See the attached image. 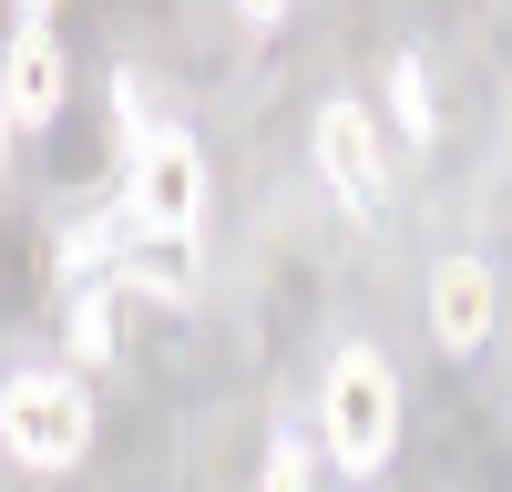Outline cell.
Here are the masks:
<instances>
[{
  "label": "cell",
  "instance_id": "obj_1",
  "mask_svg": "<svg viewBox=\"0 0 512 492\" xmlns=\"http://www.w3.org/2000/svg\"><path fill=\"white\" fill-rule=\"evenodd\" d=\"M318 431H328V462L369 482L390 472V441H400V380L379 349H338L328 359V390H318Z\"/></svg>",
  "mask_w": 512,
  "mask_h": 492
},
{
  "label": "cell",
  "instance_id": "obj_2",
  "mask_svg": "<svg viewBox=\"0 0 512 492\" xmlns=\"http://www.w3.org/2000/svg\"><path fill=\"white\" fill-rule=\"evenodd\" d=\"M0 451L31 472H72L93 451V400H82V369H11L0 380Z\"/></svg>",
  "mask_w": 512,
  "mask_h": 492
},
{
  "label": "cell",
  "instance_id": "obj_3",
  "mask_svg": "<svg viewBox=\"0 0 512 492\" xmlns=\"http://www.w3.org/2000/svg\"><path fill=\"white\" fill-rule=\"evenodd\" d=\"M123 216L154 226V236H195L205 226V154H195L185 123H164V134H144L123 154Z\"/></svg>",
  "mask_w": 512,
  "mask_h": 492
},
{
  "label": "cell",
  "instance_id": "obj_4",
  "mask_svg": "<svg viewBox=\"0 0 512 492\" xmlns=\"http://www.w3.org/2000/svg\"><path fill=\"white\" fill-rule=\"evenodd\" d=\"M308 144H318V164H328V195L349 205V216H369V226L390 216V154H379V134H369V113H359V103H328Z\"/></svg>",
  "mask_w": 512,
  "mask_h": 492
},
{
  "label": "cell",
  "instance_id": "obj_5",
  "mask_svg": "<svg viewBox=\"0 0 512 492\" xmlns=\"http://www.w3.org/2000/svg\"><path fill=\"white\" fill-rule=\"evenodd\" d=\"M72 93V52L52 41V21H21L11 52H0V103H11V123H52Z\"/></svg>",
  "mask_w": 512,
  "mask_h": 492
},
{
  "label": "cell",
  "instance_id": "obj_6",
  "mask_svg": "<svg viewBox=\"0 0 512 492\" xmlns=\"http://www.w3.org/2000/svg\"><path fill=\"white\" fill-rule=\"evenodd\" d=\"M431 339H441L451 359H472V349L492 339V267H482V257H441V267H431Z\"/></svg>",
  "mask_w": 512,
  "mask_h": 492
},
{
  "label": "cell",
  "instance_id": "obj_7",
  "mask_svg": "<svg viewBox=\"0 0 512 492\" xmlns=\"http://www.w3.org/2000/svg\"><path fill=\"white\" fill-rule=\"evenodd\" d=\"M195 236H154V226H134L123 216V236H113V287H144V298H164V308H185L195 298V257H185Z\"/></svg>",
  "mask_w": 512,
  "mask_h": 492
},
{
  "label": "cell",
  "instance_id": "obj_8",
  "mask_svg": "<svg viewBox=\"0 0 512 492\" xmlns=\"http://www.w3.org/2000/svg\"><path fill=\"white\" fill-rule=\"evenodd\" d=\"M62 339H72V369H82V380L113 359V277H82V287H72V328H62Z\"/></svg>",
  "mask_w": 512,
  "mask_h": 492
},
{
  "label": "cell",
  "instance_id": "obj_9",
  "mask_svg": "<svg viewBox=\"0 0 512 492\" xmlns=\"http://www.w3.org/2000/svg\"><path fill=\"white\" fill-rule=\"evenodd\" d=\"M113 236H123V205H113V216H82V226H62V287H82V277H103L113 267Z\"/></svg>",
  "mask_w": 512,
  "mask_h": 492
},
{
  "label": "cell",
  "instance_id": "obj_10",
  "mask_svg": "<svg viewBox=\"0 0 512 492\" xmlns=\"http://www.w3.org/2000/svg\"><path fill=\"white\" fill-rule=\"evenodd\" d=\"M113 123H123V154H134L144 134H164V113H154V82H144L134 62H123V72H113Z\"/></svg>",
  "mask_w": 512,
  "mask_h": 492
},
{
  "label": "cell",
  "instance_id": "obj_11",
  "mask_svg": "<svg viewBox=\"0 0 512 492\" xmlns=\"http://www.w3.org/2000/svg\"><path fill=\"white\" fill-rule=\"evenodd\" d=\"M390 113H400V134H410V144H431V82H420V52L390 62Z\"/></svg>",
  "mask_w": 512,
  "mask_h": 492
},
{
  "label": "cell",
  "instance_id": "obj_12",
  "mask_svg": "<svg viewBox=\"0 0 512 492\" xmlns=\"http://www.w3.org/2000/svg\"><path fill=\"white\" fill-rule=\"evenodd\" d=\"M308 472H318V441H297V431H287V441L267 451V482H277V492H297Z\"/></svg>",
  "mask_w": 512,
  "mask_h": 492
},
{
  "label": "cell",
  "instance_id": "obj_13",
  "mask_svg": "<svg viewBox=\"0 0 512 492\" xmlns=\"http://www.w3.org/2000/svg\"><path fill=\"white\" fill-rule=\"evenodd\" d=\"M236 11H246V31H277V21H287V0H236Z\"/></svg>",
  "mask_w": 512,
  "mask_h": 492
},
{
  "label": "cell",
  "instance_id": "obj_14",
  "mask_svg": "<svg viewBox=\"0 0 512 492\" xmlns=\"http://www.w3.org/2000/svg\"><path fill=\"white\" fill-rule=\"evenodd\" d=\"M21 21H52V0H21Z\"/></svg>",
  "mask_w": 512,
  "mask_h": 492
},
{
  "label": "cell",
  "instance_id": "obj_15",
  "mask_svg": "<svg viewBox=\"0 0 512 492\" xmlns=\"http://www.w3.org/2000/svg\"><path fill=\"white\" fill-rule=\"evenodd\" d=\"M11 134H21V123H11V103H0V144H11Z\"/></svg>",
  "mask_w": 512,
  "mask_h": 492
}]
</instances>
